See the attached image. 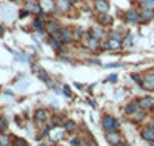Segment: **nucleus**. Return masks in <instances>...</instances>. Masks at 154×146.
Listing matches in <instances>:
<instances>
[{
    "instance_id": "44",
    "label": "nucleus",
    "mask_w": 154,
    "mask_h": 146,
    "mask_svg": "<svg viewBox=\"0 0 154 146\" xmlns=\"http://www.w3.org/2000/svg\"><path fill=\"white\" fill-rule=\"evenodd\" d=\"M137 2H139V0H137Z\"/></svg>"
},
{
    "instance_id": "35",
    "label": "nucleus",
    "mask_w": 154,
    "mask_h": 146,
    "mask_svg": "<svg viewBox=\"0 0 154 146\" xmlns=\"http://www.w3.org/2000/svg\"><path fill=\"white\" fill-rule=\"evenodd\" d=\"M63 94H65L66 97H71L72 94H71V89H69V86H63Z\"/></svg>"
},
{
    "instance_id": "33",
    "label": "nucleus",
    "mask_w": 154,
    "mask_h": 146,
    "mask_svg": "<svg viewBox=\"0 0 154 146\" xmlns=\"http://www.w3.org/2000/svg\"><path fill=\"white\" fill-rule=\"evenodd\" d=\"M29 14H31V12H29L28 9H22V11L19 12V19H25V17L29 16Z\"/></svg>"
},
{
    "instance_id": "21",
    "label": "nucleus",
    "mask_w": 154,
    "mask_h": 146,
    "mask_svg": "<svg viewBox=\"0 0 154 146\" xmlns=\"http://www.w3.org/2000/svg\"><path fill=\"white\" fill-rule=\"evenodd\" d=\"M63 134H65V129L63 128H60L59 131H56L53 135H51V143H56V141H59V140H62V137H63Z\"/></svg>"
},
{
    "instance_id": "13",
    "label": "nucleus",
    "mask_w": 154,
    "mask_h": 146,
    "mask_svg": "<svg viewBox=\"0 0 154 146\" xmlns=\"http://www.w3.org/2000/svg\"><path fill=\"white\" fill-rule=\"evenodd\" d=\"M45 29H46V32H48L51 37H53V35H57L60 26H59L56 22H48V23L45 25Z\"/></svg>"
},
{
    "instance_id": "16",
    "label": "nucleus",
    "mask_w": 154,
    "mask_h": 146,
    "mask_svg": "<svg viewBox=\"0 0 154 146\" xmlns=\"http://www.w3.org/2000/svg\"><path fill=\"white\" fill-rule=\"evenodd\" d=\"M140 135H142L143 140L152 143V141H154V129H152V128H145L142 132H140Z\"/></svg>"
},
{
    "instance_id": "23",
    "label": "nucleus",
    "mask_w": 154,
    "mask_h": 146,
    "mask_svg": "<svg viewBox=\"0 0 154 146\" xmlns=\"http://www.w3.org/2000/svg\"><path fill=\"white\" fill-rule=\"evenodd\" d=\"M133 42H134V35H133V34H126L125 38H122V46L128 48V46L133 45Z\"/></svg>"
},
{
    "instance_id": "7",
    "label": "nucleus",
    "mask_w": 154,
    "mask_h": 146,
    "mask_svg": "<svg viewBox=\"0 0 154 146\" xmlns=\"http://www.w3.org/2000/svg\"><path fill=\"white\" fill-rule=\"evenodd\" d=\"M142 88H145V89H148V91H152V89H154V74H152V72H146V74L143 75Z\"/></svg>"
},
{
    "instance_id": "32",
    "label": "nucleus",
    "mask_w": 154,
    "mask_h": 146,
    "mask_svg": "<svg viewBox=\"0 0 154 146\" xmlns=\"http://www.w3.org/2000/svg\"><path fill=\"white\" fill-rule=\"evenodd\" d=\"M14 146H28V141H26V140H23V138H16Z\"/></svg>"
},
{
    "instance_id": "22",
    "label": "nucleus",
    "mask_w": 154,
    "mask_h": 146,
    "mask_svg": "<svg viewBox=\"0 0 154 146\" xmlns=\"http://www.w3.org/2000/svg\"><path fill=\"white\" fill-rule=\"evenodd\" d=\"M49 43H51V46H53L54 49H59V51H62V48H63V43L59 40L57 37H51L49 38Z\"/></svg>"
},
{
    "instance_id": "20",
    "label": "nucleus",
    "mask_w": 154,
    "mask_h": 146,
    "mask_svg": "<svg viewBox=\"0 0 154 146\" xmlns=\"http://www.w3.org/2000/svg\"><path fill=\"white\" fill-rule=\"evenodd\" d=\"M131 117V120L134 122V123H139V122H142L143 120V117H145V112H143V109H139V111H136L133 115H130Z\"/></svg>"
},
{
    "instance_id": "5",
    "label": "nucleus",
    "mask_w": 154,
    "mask_h": 146,
    "mask_svg": "<svg viewBox=\"0 0 154 146\" xmlns=\"http://www.w3.org/2000/svg\"><path fill=\"white\" fill-rule=\"evenodd\" d=\"M126 22H131V23H139L140 22V16H139V11H136L134 8H130L125 14H123Z\"/></svg>"
},
{
    "instance_id": "38",
    "label": "nucleus",
    "mask_w": 154,
    "mask_h": 146,
    "mask_svg": "<svg viewBox=\"0 0 154 146\" xmlns=\"http://www.w3.org/2000/svg\"><path fill=\"white\" fill-rule=\"evenodd\" d=\"M116 80H117V77H116L114 74H112V75H111V77L108 78V82H111V83H112V82H116Z\"/></svg>"
},
{
    "instance_id": "24",
    "label": "nucleus",
    "mask_w": 154,
    "mask_h": 146,
    "mask_svg": "<svg viewBox=\"0 0 154 146\" xmlns=\"http://www.w3.org/2000/svg\"><path fill=\"white\" fill-rule=\"evenodd\" d=\"M75 123L72 122V120H66L65 123H63V129H65V132H72V131H75Z\"/></svg>"
},
{
    "instance_id": "8",
    "label": "nucleus",
    "mask_w": 154,
    "mask_h": 146,
    "mask_svg": "<svg viewBox=\"0 0 154 146\" xmlns=\"http://www.w3.org/2000/svg\"><path fill=\"white\" fill-rule=\"evenodd\" d=\"M86 46L89 51H100L102 45H100V40L99 38H94V37H88L86 38Z\"/></svg>"
},
{
    "instance_id": "1",
    "label": "nucleus",
    "mask_w": 154,
    "mask_h": 146,
    "mask_svg": "<svg viewBox=\"0 0 154 146\" xmlns=\"http://www.w3.org/2000/svg\"><path fill=\"white\" fill-rule=\"evenodd\" d=\"M53 37H57L62 43H72V40H74V32H72L69 28H66V26H60L57 35H53Z\"/></svg>"
},
{
    "instance_id": "43",
    "label": "nucleus",
    "mask_w": 154,
    "mask_h": 146,
    "mask_svg": "<svg viewBox=\"0 0 154 146\" xmlns=\"http://www.w3.org/2000/svg\"><path fill=\"white\" fill-rule=\"evenodd\" d=\"M152 74H154V69H152Z\"/></svg>"
},
{
    "instance_id": "12",
    "label": "nucleus",
    "mask_w": 154,
    "mask_h": 146,
    "mask_svg": "<svg viewBox=\"0 0 154 146\" xmlns=\"http://www.w3.org/2000/svg\"><path fill=\"white\" fill-rule=\"evenodd\" d=\"M97 22H99V25L100 26H111L112 25V17L108 14H99L97 16Z\"/></svg>"
},
{
    "instance_id": "11",
    "label": "nucleus",
    "mask_w": 154,
    "mask_h": 146,
    "mask_svg": "<svg viewBox=\"0 0 154 146\" xmlns=\"http://www.w3.org/2000/svg\"><path fill=\"white\" fill-rule=\"evenodd\" d=\"M106 141L109 143V144H116V143H119V141H122V135L119 134L117 131H111V132H108V135H106Z\"/></svg>"
},
{
    "instance_id": "36",
    "label": "nucleus",
    "mask_w": 154,
    "mask_h": 146,
    "mask_svg": "<svg viewBox=\"0 0 154 146\" xmlns=\"http://www.w3.org/2000/svg\"><path fill=\"white\" fill-rule=\"evenodd\" d=\"M106 68H120L122 63H109V65H105Z\"/></svg>"
},
{
    "instance_id": "3",
    "label": "nucleus",
    "mask_w": 154,
    "mask_h": 146,
    "mask_svg": "<svg viewBox=\"0 0 154 146\" xmlns=\"http://www.w3.org/2000/svg\"><path fill=\"white\" fill-rule=\"evenodd\" d=\"M102 125H103V128H105L106 132L117 131V129H119V122L116 120L112 115H105L103 118H102Z\"/></svg>"
},
{
    "instance_id": "30",
    "label": "nucleus",
    "mask_w": 154,
    "mask_h": 146,
    "mask_svg": "<svg viewBox=\"0 0 154 146\" xmlns=\"http://www.w3.org/2000/svg\"><path fill=\"white\" fill-rule=\"evenodd\" d=\"M60 123H62V118L57 117V115H54L53 118H51V123H49V125H51V126H59Z\"/></svg>"
},
{
    "instance_id": "37",
    "label": "nucleus",
    "mask_w": 154,
    "mask_h": 146,
    "mask_svg": "<svg viewBox=\"0 0 154 146\" xmlns=\"http://www.w3.org/2000/svg\"><path fill=\"white\" fill-rule=\"evenodd\" d=\"M79 141H80V137H74V138L71 140V144L75 146V144H79Z\"/></svg>"
},
{
    "instance_id": "40",
    "label": "nucleus",
    "mask_w": 154,
    "mask_h": 146,
    "mask_svg": "<svg viewBox=\"0 0 154 146\" xmlns=\"http://www.w3.org/2000/svg\"><path fill=\"white\" fill-rule=\"evenodd\" d=\"M114 146H128L126 143H123V141H119V143H116Z\"/></svg>"
},
{
    "instance_id": "9",
    "label": "nucleus",
    "mask_w": 154,
    "mask_h": 146,
    "mask_svg": "<svg viewBox=\"0 0 154 146\" xmlns=\"http://www.w3.org/2000/svg\"><path fill=\"white\" fill-rule=\"evenodd\" d=\"M137 105H139V108L140 109H151L152 108V105H154V99L152 97H143V99H140L139 102H137Z\"/></svg>"
},
{
    "instance_id": "14",
    "label": "nucleus",
    "mask_w": 154,
    "mask_h": 146,
    "mask_svg": "<svg viewBox=\"0 0 154 146\" xmlns=\"http://www.w3.org/2000/svg\"><path fill=\"white\" fill-rule=\"evenodd\" d=\"M32 26H34V29L38 32V34H45V31H43V26H45V22H43V19L42 17H35L34 20H32Z\"/></svg>"
},
{
    "instance_id": "18",
    "label": "nucleus",
    "mask_w": 154,
    "mask_h": 146,
    "mask_svg": "<svg viewBox=\"0 0 154 146\" xmlns=\"http://www.w3.org/2000/svg\"><path fill=\"white\" fill-rule=\"evenodd\" d=\"M71 2L69 0H59L57 2V9L60 11V12H68L69 9H71Z\"/></svg>"
},
{
    "instance_id": "4",
    "label": "nucleus",
    "mask_w": 154,
    "mask_h": 146,
    "mask_svg": "<svg viewBox=\"0 0 154 146\" xmlns=\"http://www.w3.org/2000/svg\"><path fill=\"white\" fill-rule=\"evenodd\" d=\"M94 9L99 14H106L109 11V3L108 0H94Z\"/></svg>"
},
{
    "instance_id": "25",
    "label": "nucleus",
    "mask_w": 154,
    "mask_h": 146,
    "mask_svg": "<svg viewBox=\"0 0 154 146\" xmlns=\"http://www.w3.org/2000/svg\"><path fill=\"white\" fill-rule=\"evenodd\" d=\"M140 8H148V9H154V0H139Z\"/></svg>"
},
{
    "instance_id": "17",
    "label": "nucleus",
    "mask_w": 154,
    "mask_h": 146,
    "mask_svg": "<svg viewBox=\"0 0 154 146\" xmlns=\"http://www.w3.org/2000/svg\"><path fill=\"white\" fill-rule=\"evenodd\" d=\"M89 34H91V37H94V38H100L105 35V31L102 29V26H91V29H89Z\"/></svg>"
},
{
    "instance_id": "15",
    "label": "nucleus",
    "mask_w": 154,
    "mask_h": 146,
    "mask_svg": "<svg viewBox=\"0 0 154 146\" xmlns=\"http://www.w3.org/2000/svg\"><path fill=\"white\" fill-rule=\"evenodd\" d=\"M34 117H35V122L38 123V126H42V123L48 118V112L45 109H37L35 114H34Z\"/></svg>"
},
{
    "instance_id": "6",
    "label": "nucleus",
    "mask_w": 154,
    "mask_h": 146,
    "mask_svg": "<svg viewBox=\"0 0 154 146\" xmlns=\"http://www.w3.org/2000/svg\"><path fill=\"white\" fill-rule=\"evenodd\" d=\"M139 16H140V22H151L154 19V9H148V8H140L139 11Z\"/></svg>"
},
{
    "instance_id": "41",
    "label": "nucleus",
    "mask_w": 154,
    "mask_h": 146,
    "mask_svg": "<svg viewBox=\"0 0 154 146\" xmlns=\"http://www.w3.org/2000/svg\"><path fill=\"white\" fill-rule=\"evenodd\" d=\"M74 86H77V88H79V89H82V88H83V86H82L80 83H74Z\"/></svg>"
},
{
    "instance_id": "26",
    "label": "nucleus",
    "mask_w": 154,
    "mask_h": 146,
    "mask_svg": "<svg viewBox=\"0 0 154 146\" xmlns=\"http://www.w3.org/2000/svg\"><path fill=\"white\" fill-rule=\"evenodd\" d=\"M38 72V78H40V80H43V82H46L48 85H51V80H49V77H48V74L43 71V69H38L37 71Z\"/></svg>"
},
{
    "instance_id": "28",
    "label": "nucleus",
    "mask_w": 154,
    "mask_h": 146,
    "mask_svg": "<svg viewBox=\"0 0 154 146\" xmlns=\"http://www.w3.org/2000/svg\"><path fill=\"white\" fill-rule=\"evenodd\" d=\"M6 128H8V120L5 117H2L0 118V134H3V132L6 131Z\"/></svg>"
},
{
    "instance_id": "27",
    "label": "nucleus",
    "mask_w": 154,
    "mask_h": 146,
    "mask_svg": "<svg viewBox=\"0 0 154 146\" xmlns=\"http://www.w3.org/2000/svg\"><path fill=\"white\" fill-rule=\"evenodd\" d=\"M83 35H85V32H83V29H82V26H77L75 32H74V38H75V40H82Z\"/></svg>"
},
{
    "instance_id": "2",
    "label": "nucleus",
    "mask_w": 154,
    "mask_h": 146,
    "mask_svg": "<svg viewBox=\"0 0 154 146\" xmlns=\"http://www.w3.org/2000/svg\"><path fill=\"white\" fill-rule=\"evenodd\" d=\"M25 9H28L31 14H35V16H38V17H45V12H43V9H42V6H40V3L38 2H34V0H29V2H25Z\"/></svg>"
},
{
    "instance_id": "42",
    "label": "nucleus",
    "mask_w": 154,
    "mask_h": 146,
    "mask_svg": "<svg viewBox=\"0 0 154 146\" xmlns=\"http://www.w3.org/2000/svg\"><path fill=\"white\" fill-rule=\"evenodd\" d=\"M71 3H77V2H80V0H69Z\"/></svg>"
},
{
    "instance_id": "10",
    "label": "nucleus",
    "mask_w": 154,
    "mask_h": 146,
    "mask_svg": "<svg viewBox=\"0 0 154 146\" xmlns=\"http://www.w3.org/2000/svg\"><path fill=\"white\" fill-rule=\"evenodd\" d=\"M103 49H120L122 48V42L120 40H116V38H108V42H105L102 45Z\"/></svg>"
},
{
    "instance_id": "29",
    "label": "nucleus",
    "mask_w": 154,
    "mask_h": 146,
    "mask_svg": "<svg viewBox=\"0 0 154 146\" xmlns=\"http://www.w3.org/2000/svg\"><path fill=\"white\" fill-rule=\"evenodd\" d=\"M0 146H11V135H3L0 138Z\"/></svg>"
},
{
    "instance_id": "34",
    "label": "nucleus",
    "mask_w": 154,
    "mask_h": 146,
    "mask_svg": "<svg viewBox=\"0 0 154 146\" xmlns=\"http://www.w3.org/2000/svg\"><path fill=\"white\" fill-rule=\"evenodd\" d=\"M79 144H80V146H91V141H89V140H85L83 137H80V141H79Z\"/></svg>"
},
{
    "instance_id": "19",
    "label": "nucleus",
    "mask_w": 154,
    "mask_h": 146,
    "mask_svg": "<svg viewBox=\"0 0 154 146\" xmlns=\"http://www.w3.org/2000/svg\"><path fill=\"white\" fill-rule=\"evenodd\" d=\"M136 111H139V105H137V102L128 103V105L125 106V114H126V115H133Z\"/></svg>"
},
{
    "instance_id": "39",
    "label": "nucleus",
    "mask_w": 154,
    "mask_h": 146,
    "mask_svg": "<svg viewBox=\"0 0 154 146\" xmlns=\"http://www.w3.org/2000/svg\"><path fill=\"white\" fill-rule=\"evenodd\" d=\"M3 34H5V28L0 25V37H3Z\"/></svg>"
},
{
    "instance_id": "31",
    "label": "nucleus",
    "mask_w": 154,
    "mask_h": 146,
    "mask_svg": "<svg viewBox=\"0 0 154 146\" xmlns=\"http://www.w3.org/2000/svg\"><path fill=\"white\" fill-rule=\"evenodd\" d=\"M131 78H133V80H134L136 83H139L140 86H142V82H143V78L140 77L139 74H131Z\"/></svg>"
}]
</instances>
